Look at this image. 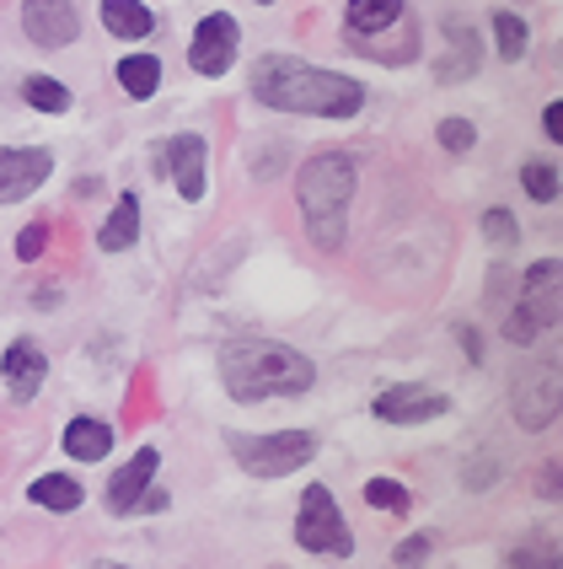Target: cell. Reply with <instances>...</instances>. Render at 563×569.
Returning <instances> with one entry per match:
<instances>
[{"label": "cell", "mask_w": 563, "mask_h": 569, "mask_svg": "<svg viewBox=\"0 0 563 569\" xmlns=\"http://www.w3.org/2000/svg\"><path fill=\"white\" fill-rule=\"evenodd\" d=\"M295 199H301V216H306V231L322 248H339L349 226V199H354V161L344 151H322L301 167L295 178Z\"/></svg>", "instance_id": "obj_3"}, {"label": "cell", "mask_w": 563, "mask_h": 569, "mask_svg": "<svg viewBox=\"0 0 563 569\" xmlns=\"http://www.w3.org/2000/svg\"><path fill=\"white\" fill-rule=\"evenodd\" d=\"M451 403L440 392H430V387H392V392L375 398V419L381 425H424V419H435Z\"/></svg>", "instance_id": "obj_10"}, {"label": "cell", "mask_w": 563, "mask_h": 569, "mask_svg": "<svg viewBox=\"0 0 563 569\" xmlns=\"http://www.w3.org/2000/svg\"><path fill=\"white\" fill-rule=\"evenodd\" d=\"M559 290V258H542L536 269H526V296H553Z\"/></svg>", "instance_id": "obj_26"}, {"label": "cell", "mask_w": 563, "mask_h": 569, "mask_svg": "<svg viewBox=\"0 0 563 569\" xmlns=\"http://www.w3.org/2000/svg\"><path fill=\"white\" fill-rule=\"evenodd\" d=\"M102 22H108V32H119V38H145V32L157 28L151 6H140V0H102Z\"/></svg>", "instance_id": "obj_16"}, {"label": "cell", "mask_w": 563, "mask_h": 569, "mask_svg": "<svg viewBox=\"0 0 563 569\" xmlns=\"http://www.w3.org/2000/svg\"><path fill=\"white\" fill-rule=\"evenodd\" d=\"M365 500H371L375 510H408V506H413L398 478H371V483H365Z\"/></svg>", "instance_id": "obj_24"}, {"label": "cell", "mask_w": 563, "mask_h": 569, "mask_svg": "<svg viewBox=\"0 0 563 569\" xmlns=\"http://www.w3.org/2000/svg\"><path fill=\"white\" fill-rule=\"evenodd\" d=\"M22 28L38 49H64L76 38V0H22Z\"/></svg>", "instance_id": "obj_7"}, {"label": "cell", "mask_w": 563, "mask_h": 569, "mask_svg": "<svg viewBox=\"0 0 563 569\" xmlns=\"http://www.w3.org/2000/svg\"><path fill=\"white\" fill-rule=\"evenodd\" d=\"M22 97H28V108H38V113H64L70 108V92H64L60 81H49V76H28Z\"/></svg>", "instance_id": "obj_21"}, {"label": "cell", "mask_w": 563, "mask_h": 569, "mask_svg": "<svg viewBox=\"0 0 563 569\" xmlns=\"http://www.w3.org/2000/svg\"><path fill=\"white\" fill-rule=\"evenodd\" d=\"M92 569H124V565H92Z\"/></svg>", "instance_id": "obj_33"}, {"label": "cell", "mask_w": 563, "mask_h": 569, "mask_svg": "<svg viewBox=\"0 0 563 569\" xmlns=\"http://www.w3.org/2000/svg\"><path fill=\"white\" fill-rule=\"evenodd\" d=\"M403 0H349V38H371V32L403 28Z\"/></svg>", "instance_id": "obj_14"}, {"label": "cell", "mask_w": 563, "mask_h": 569, "mask_svg": "<svg viewBox=\"0 0 563 569\" xmlns=\"http://www.w3.org/2000/svg\"><path fill=\"white\" fill-rule=\"evenodd\" d=\"M220 377L231 387L237 403H258V398H295L316 381V366L301 349L269 345V339H237L220 355Z\"/></svg>", "instance_id": "obj_2"}, {"label": "cell", "mask_w": 563, "mask_h": 569, "mask_svg": "<svg viewBox=\"0 0 563 569\" xmlns=\"http://www.w3.org/2000/svg\"><path fill=\"white\" fill-rule=\"evenodd\" d=\"M161 167H172V183H178L188 204L204 199V140L199 134H172L161 146Z\"/></svg>", "instance_id": "obj_11"}, {"label": "cell", "mask_w": 563, "mask_h": 569, "mask_svg": "<svg viewBox=\"0 0 563 569\" xmlns=\"http://www.w3.org/2000/svg\"><path fill=\"white\" fill-rule=\"evenodd\" d=\"M521 189L532 193L536 204H553V199H559V172H553V161H526V167H521Z\"/></svg>", "instance_id": "obj_22"}, {"label": "cell", "mask_w": 563, "mask_h": 569, "mask_svg": "<svg viewBox=\"0 0 563 569\" xmlns=\"http://www.w3.org/2000/svg\"><path fill=\"white\" fill-rule=\"evenodd\" d=\"M295 542L301 548H312V553H333V559H349L354 553V538H349L344 516L333 506V495L312 483L306 495H301V510H295Z\"/></svg>", "instance_id": "obj_5"}, {"label": "cell", "mask_w": 563, "mask_h": 569, "mask_svg": "<svg viewBox=\"0 0 563 569\" xmlns=\"http://www.w3.org/2000/svg\"><path fill=\"white\" fill-rule=\"evenodd\" d=\"M483 231H489L494 242H515V216H510V210H489V216H483Z\"/></svg>", "instance_id": "obj_30"}, {"label": "cell", "mask_w": 563, "mask_h": 569, "mask_svg": "<svg viewBox=\"0 0 563 569\" xmlns=\"http://www.w3.org/2000/svg\"><path fill=\"white\" fill-rule=\"evenodd\" d=\"M237 22L231 17H204L199 22V32H193V43H188V60H193V70L199 76H225L231 70V60H237Z\"/></svg>", "instance_id": "obj_6"}, {"label": "cell", "mask_w": 563, "mask_h": 569, "mask_svg": "<svg viewBox=\"0 0 563 569\" xmlns=\"http://www.w3.org/2000/svg\"><path fill=\"white\" fill-rule=\"evenodd\" d=\"M542 124H547V134H553V140H563V102H553V108H547V119H542Z\"/></svg>", "instance_id": "obj_32"}, {"label": "cell", "mask_w": 563, "mask_h": 569, "mask_svg": "<svg viewBox=\"0 0 563 569\" xmlns=\"http://www.w3.org/2000/svg\"><path fill=\"white\" fill-rule=\"evenodd\" d=\"M468 483H472V489H483V483H494V462H472Z\"/></svg>", "instance_id": "obj_31"}, {"label": "cell", "mask_w": 563, "mask_h": 569, "mask_svg": "<svg viewBox=\"0 0 563 569\" xmlns=\"http://www.w3.org/2000/svg\"><path fill=\"white\" fill-rule=\"evenodd\" d=\"M472 140H477V134H472L468 119H445V124H440V146H445L451 157H462V151H472Z\"/></svg>", "instance_id": "obj_25"}, {"label": "cell", "mask_w": 563, "mask_h": 569, "mask_svg": "<svg viewBox=\"0 0 563 569\" xmlns=\"http://www.w3.org/2000/svg\"><path fill=\"white\" fill-rule=\"evenodd\" d=\"M0 371H6V387H11V398H17V403H32V398H38V387H43V371H49V360H43V349L32 345V339H17V345L6 349Z\"/></svg>", "instance_id": "obj_12"}, {"label": "cell", "mask_w": 563, "mask_h": 569, "mask_svg": "<svg viewBox=\"0 0 563 569\" xmlns=\"http://www.w3.org/2000/svg\"><path fill=\"white\" fill-rule=\"evenodd\" d=\"M119 87L145 102V97L161 87V60L157 54H129V60H119Z\"/></svg>", "instance_id": "obj_18"}, {"label": "cell", "mask_w": 563, "mask_h": 569, "mask_svg": "<svg viewBox=\"0 0 563 569\" xmlns=\"http://www.w3.org/2000/svg\"><path fill=\"white\" fill-rule=\"evenodd\" d=\"M32 500H38L43 510H76L81 506V483H76V478L49 473V478H38V483H32Z\"/></svg>", "instance_id": "obj_20"}, {"label": "cell", "mask_w": 563, "mask_h": 569, "mask_svg": "<svg viewBox=\"0 0 563 569\" xmlns=\"http://www.w3.org/2000/svg\"><path fill=\"white\" fill-rule=\"evenodd\" d=\"M231 457L242 462V473L252 478H284L295 468H306L316 457V436L306 430H280V436H225Z\"/></svg>", "instance_id": "obj_4"}, {"label": "cell", "mask_w": 563, "mask_h": 569, "mask_svg": "<svg viewBox=\"0 0 563 569\" xmlns=\"http://www.w3.org/2000/svg\"><path fill=\"white\" fill-rule=\"evenodd\" d=\"M49 172H54V157L38 151V146H28V151H0V204L28 199Z\"/></svg>", "instance_id": "obj_8"}, {"label": "cell", "mask_w": 563, "mask_h": 569, "mask_svg": "<svg viewBox=\"0 0 563 569\" xmlns=\"http://www.w3.org/2000/svg\"><path fill=\"white\" fill-rule=\"evenodd\" d=\"M134 237H140V199L124 193V199H119V210H113V221L102 226V237H97V242H102L108 253H124Z\"/></svg>", "instance_id": "obj_17"}, {"label": "cell", "mask_w": 563, "mask_h": 569, "mask_svg": "<svg viewBox=\"0 0 563 569\" xmlns=\"http://www.w3.org/2000/svg\"><path fill=\"white\" fill-rule=\"evenodd\" d=\"M43 242H49V226H43V221H32L28 231L17 237V258H22V263H32V258L43 253Z\"/></svg>", "instance_id": "obj_27"}, {"label": "cell", "mask_w": 563, "mask_h": 569, "mask_svg": "<svg viewBox=\"0 0 563 569\" xmlns=\"http://www.w3.org/2000/svg\"><path fill=\"white\" fill-rule=\"evenodd\" d=\"M510 569H559V559H553L547 542H536V548H521V553L510 559Z\"/></svg>", "instance_id": "obj_28"}, {"label": "cell", "mask_w": 563, "mask_h": 569, "mask_svg": "<svg viewBox=\"0 0 563 569\" xmlns=\"http://www.w3.org/2000/svg\"><path fill=\"white\" fill-rule=\"evenodd\" d=\"M515 419L526 430H547L559 419V366H542L536 381H515Z\"/></svg>", "instance_id": "obj_9"}, {"label": "cell", "mask_w": 563, "mask_h": 569, "mask_svg": "<svg viewBox=\"0 0 563 569\" xmlns=\"http://www.w3.org/2000/svg\"><path fill=\"white\" fill-rule=\"evenodd\" d=\"M547 322H553V307H536L532 296H526V301H521V307H510V322H504V339H510V345H532L536 333H542V328H547Z\"/></svg>", "instance_id": "obj_19"}, {"label": "cell", "mask_w": 563, "mask_h": 569, "mask_svg": "<svg viewBox=\"0 0 563 569\" xmlns=\"http://www.w3.org/2000/svg\"><path fill=\"white\" fill-rule=\"evenodd\" d=\"M494 38H500V60H521L526 54V22L515 11H500L494 17Z\"/></svg>", "instance_id": "obj_23"}, {"label": "cell", "mask_w": 563, "mask_h": 569, "mask_svg": "<svg viewBox=\"0 0 563 569\" xmlns=\"http://www.w3.org/2000/svg\"><path fill=\"white\" fill-rule=\"evenodd\" d=\"M108 446H113V430L102 425V419H70L64 425V451L76 457V462H102L108 457Z\"/></svg>", "instance_id": "obj_15"}, {"label": "cell", "mask_w": 563, "mask_h": 569, "mask_svg": "<svg viewBox=\"0 0 563 569\" xmlns=\"http://www.w3.org/2000/svg\"><path fill=\"white\" fill-rule=\"evenodd\" d=\"M252 92L269 108L284 113H322V119H349L360 113V81H349L339 70H316V64L295 60V54H263L252 64Z\"/></svg>", "instance_id": "obj_1"}, {"label": "cell", "mask_w": 563, "mask_h": 569, "mask_svg": "<svg viewBox=\"0 0 563 569\" xmlns=\"http://www.w3.org/2000/svg\"><path fill=\"white\" fill-rule=\"evenodd\" d=\"M157 451L145 446V451H134V462L129 468H119L113 473V483H108V510H119V516H129V510L140 506V495H145V483L157 478Z\"/></svg>", "instance_id": "obj_13"}, {"label": "cell", "mask_w": 563, "mask_h": 569, "mask_svg": "<svg viewBox=\"0 0 563 569\" xmlns=\"http://www.w3.org/2000/svg\"><path fill=\"white\" fill-rule=\"evenodd\" d=\"M258 6H269V0H258Z\"/></svg>", "instance_id": "obj_34"}, {"label": "cell", "mask_w": 563, "mask_h": 569, "mask_svg": "<svg viewBox=\"0 0 563 569\" xmlns=\"http://www.w3.org/2000/svg\"><path fill=\"white\" fill-rule=\"evenodd\" d=\"M392 559H398L403 569L424 565V559H430V538H408V542H398V548H392Z\"/></svg>", "instance_id": "obj_29"}]
</instances>
